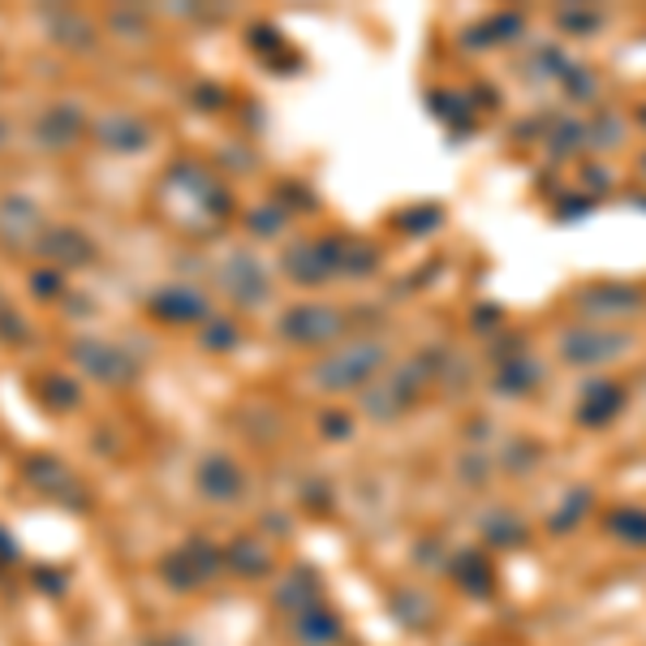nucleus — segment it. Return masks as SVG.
I'll return each instance as SVG.
<instances>
[{
  "label": "nucleus",
  "instance_id": "f257e3e1",
  "mask_svg": "<svg viewBox=\"0 0 646 646\" xmlns=\"http://www.w3.org/2000/svg\"><path fill=\"white\" fill-rule=\"evenodd\" d=\"M86 134H91V117H86V108L73 104V99H52V104H44L39 117L31 121V139H35L39 151H48V155L73 151Z\"/></svg>",
  "mask_w": 646,
  "mask_h": 646
},
{
  "label": "nucleus",
  "instance_id": "f03ea898",
  "mask_svg": "<svg viewBox=\"0 0 646 646\" xmlns=\"http://www.w3.org/2000/svg\"><path fill=\"white\" fill-rule=\"evenodd\" d=\"M70 359L86 379H95V384H104V388H126V384H134V375H139L134 359H130L121 345L99 341V337H78L70 345Z\"/></svg>",
  "mask_w": 646,
  "mask_h": 646
},
{
  "label": "nucleus",
  "instance_id": "7ed1b4c3",
  "mask_svg": "<svg viewBox=\"0 0 646 646\" xmlns=\"http://www.w3.org/2000/svg\"><path fill=\"white\" fill-rule=\"evenodd\" d=\"M48 233V220L35 199L26 195H4L0 199V250L4 255H39V242Z\"/></svg>",
  "mask_w": 646,
  "mask_h": 646
},
{
  "label": "nucleus",
  "instance_id": "20e7f679",
  "mask_svg": "<svg viewBox=\"0 0 646 646\" xmlns=\"http://www.w3.org/2000/svg\"><path fill=\"white\" fill-rule=\"evenodd\" d=\"M91 143L99 151H113V155H139V151L151 146V126L139 113L108 108V113L91 117Z\"/></svg>",
  "mask_w": 646,
  "mask_h": 646
},
{
  "label": "nucleus",
  "instance_id": "39448f33",
  "mask_svg": "<svg viewBox=\"0 0 646 646\" xmlns=\"http://www.w3.org/2000/svg\"><path fill=\"white\" fill-rule=\"evenodd\" d=\"M39 255H44V263L57 268V272H78V268H91V263H95L99 246H95V237H91L86 228H78V224H48V233H44V242H39Z\"/></svg>",
  "mask_w": 646,
  "mask_h": 646
},
{
  "label": "nucleus",
  "instance_id": "423d86ee",
  "mask_svg": "<svg viewBox=\"0 0 646 646\" xmlns=\"http://www.w3.org/2000/svg\"><path fill=\"white\" fill-rule=\"evenodd\" d=\"M22 479H26L39 496H48V501H78V496H73V492H78V479H73L70 466H66L61 457H48V453L26 457V461H22Z\"/></svg>",
  "mask_w": 646,
  "mask_h": 646
},
{
  "label": "nucleus",
  "instance_id": "0eeeda50",
  "mask_svg": "<svg viewBox=\"0 0 646 646\" xmlns=\"http://www.w3.org/2000/svg\"><path fill=\"white\" fill-rule=\"evenodd\" d=\"M44 26H48L52 44H61L70 52H91L99 44V31L82 9H44Z\"/></svg>",
  "mask_w": 646,
  "mask_h": 646
},
{
  "label": "nucleus",
  "instance_id": "6e6552de",
  "mask_svg": "<svg viewBox=\"0 0 646 646\" xmlns=\"http://www.w3.org/2000/svg\"><path fill=\"white\" fill-rule=\"evenodd\" d=\"M31 392H35V401H39L44 410H52V414H70V410L82 406V384H78L73 375H61V371L39 375V379L31 384Z\"/></svg>",
  "mask_w": 646,
  "mask_h": 646
},
{
  "label": "nucleus",
  "instance_id": "1a4fd4ad",
  "mask_svg": "<svg viewBox=\"0 0 646 646\" xmlns=\"http://www.w3.org/2000/svg\"><path fill=\"white\" fill-rule=\"evenodd\" d=\"M203 297L190 285H168L151 297V315L155 319H168V324H190V319H203Z\"/></svg>",
  "mask_w": 646,
  "mask_h": 646
},
{
  "label": "nucleus",
  "instance_id": "9d476101",
  "mask_svg": "<svg viewBox=\"0 0 646 646\" xmlns=\"http://www.w3.org/2000/svg\"><path fill=\"white\" fill-rule=\"evenodd\" d=\"M242 479H237V470L224 461V457H208L203 466H199V488L212 496V501H233L242 488H237Z\"/></svg>",
  "mask_w": 646,
  "mask_h": 646
},
{
  "label": "nucleus",
  "instance_id": "9b49d317",
  "mask_svg": "<svg viewBox=\"0 0 646 646\" xmlns=\"http://www.w3.org/2000/svg\"><path fill=\"white\" fill-rule=\"evenodd\" d=\"M31 293L44 297V302L66 297V272H57V268H35V272H31Z\"/></svg>",
  "mask_w": 646,
  "mask_h": 646
},
{
  "label": "nucleus",
  "instance_id": "f8f14e48",
  "mask_svg": "<svg viewBox=\"0 0 646 646\" xmlns=\"http://www.w3.org/2000/svg\"><path fill=\"white\" fill-rule=\"evenodd\" d=\"M26 337H31V324H26L13 306H4V310H0V341H4V345H22Z\"/></svg>",
  "mask_w": 646,
  "mask_h": 646
},
{
  "label": "nucleus",
  "instance_id": "ddd939ff",
  "mask_svg": "<svg viewBox=\"0 0 646 646\" xmlns=\"http://www.w3.org/2000/svg\"><path fill=\"white\" fill-rule=\"evenodd\" d=\"M13 556H17V548H13V539L0 530V561H13Z\"/></svg>",
  "mask_w": 646,
  "mask_h": 646
},
{
  "label": "nucleus",
  "instance_id": "4468645a",
  "mask_svg": "<svg viewBox=\"0 0 646 646\" xmlns=\"http://www.w3.org/2000/svg\"><path fill=\"white\" fill-rule=\"evenodd\" d=\"M4 143H9V121L0 117V151H4Z\"/></svg>",
  "mask_w": 646,
  "mask_h": 646
}]
</instances>
